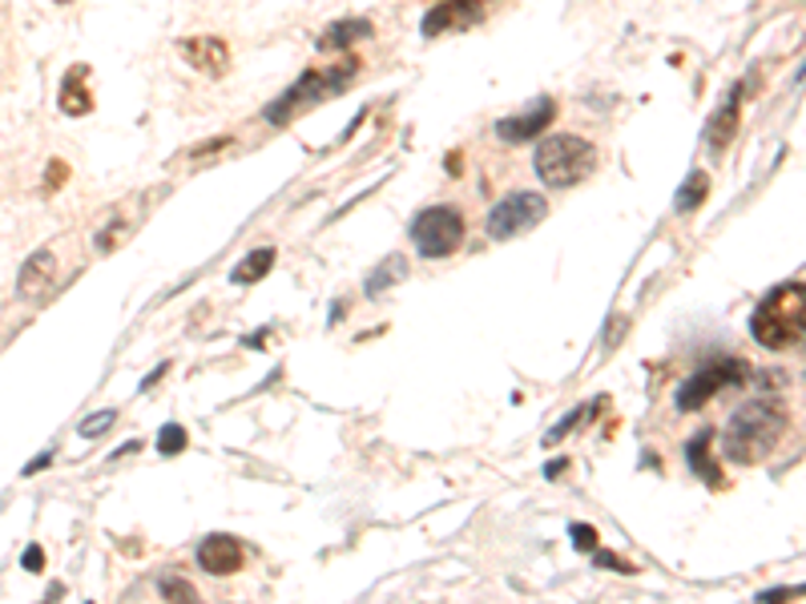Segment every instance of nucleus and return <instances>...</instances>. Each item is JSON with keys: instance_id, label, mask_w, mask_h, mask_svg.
Listing matches in <instances>:
<instances>
[{"instance_id": "obj_1", "label": "nucleus", "mask_w": 806, "mask_h": 604, "mask_svg": "<svg viewBox=\"0 0 806 604\" xmlns=\"http://www.w3.org/2000/svg\"><path fill=\"white\" fill-rule=\"evenodd\" d=\"M786 431V411L774 399H750L726 423V460L730 464H762L778 447Z\"/></svg>"}, {"instance_id": "obj_2", "label": "nucleus", "mask_w": 806, "mask_h": 604, "mask_svg": "<svg viewBox=\"0 0 806 604\" xmlns=\"http://www.w3.org/2000/svg\"><path fill=\"white\" fill-rule=\"evenodd\" d=\"M806 326V282H786L759 302V311L750 319V331L762 347L783 350L803 338Z\"/></svg>"}, {"instance_id": "obj_3", "label": "nucleus", "mask_w": 806, "mask_h": 604, "mask_svg": "<svg viewBox=\"0 0 806 604\" xmlns=\"http://www.w3.org/2000/svg\"><path fill=\"white\" fill-rule=\"evenodd\" d=\"M359 73V61L355 57H343V65H331V69H311L303 73L299 82L279 97V101L267 105V121L270 126H287L294 114H303V109H315L319 101H327V97H340L343 89L351 85V77Z\"/></svg>"}, {"instance_id": "obj_4", "label": "nucleus", "mask_w": 806, "mask_h": 604, "mask_svg": "<svg viewBox=\"0 0 806 604\" xmlns=\"http://www.w3.org/2000/svg\"><path fill=\"white\" fill-rule=\"evenodd\" d=\"M597 170L593 141L577 138V133H557V138L537 145V177L552 190L581 186L584 177Z\"/></svg>"}, {"instance_id": "obj_5", "label": "nucleus", "mask_w": 806, "mask_h": 604, "mask_svg": "<svg viewBox=\"0 0 806 604\" xmlns=\"http://www.w3.org/2000/svg\"><path fill=\"white\" fill-rule=\"evenodd\" d=\"M411 242L423 258L456 255L464 242V214L456 206H432L411 222Z\"/></svg>"}, {"instance_id": "obj_6", "label": "nucleus", "mask_w": 806, "mask_h": 604, "mask_svg": "<svg viewBox=\"0 0 806 604\" xmlns=\"http://www.w3.org/2000/svg\"><path fill=\"white\" fill-rule=\"evenodd\" d=\"M746 375H750V367L742 359H718V363H710V367H701L698 375H690V379L678 387L674 403H678V411H701L722 387L746 384Z\"/></svg>"}, {"instance_id": "obj_7", "label": "nucleus", "mask_w": 806, "mask_h": 604, "mask_svg": "<svg viewBox=\"0 0 806 604\" xmlns=\"http://www.w3.org/2000/svg\"><path fill=\"white\" fill-rule=\"evenodd\" d=\"M545 209H549V202L540 198V194H528V190H520V194H508L504 202H496L488 214V238L492 242H508V238H516V234L533 230L540 218H545Z\"/></svg>"}, {"instance_id": "obj_8", "label": "nucleus", "mask_w": 806, "mask_h": 604, "mask_svg": "<svg viewBox=\"0 0 806 604\" xmlns=\"http://www.w3.org/2000/svg\"><path fill=\"white\" fill-rule=\"evenodd\" d=\"M557 117V101L552 97H540L537 105H528L525 114L516 117H504L501 126H496V133H501V141H533L540 133V129H549V121Z\"/></svg>"}, {"instance_id": "obj_9", "label": "nucleus", "mask_w": 806, "mask_h": 604, "mask_svg": "<svg viewBox=\"0 0 806 604\" xmlns=\"http://www.w3.org/2000/svg\"><path fill=\"white\" fill-rule=\"evenodd\" d=\"M243 560H246L243 544L226 532L206 536V540L198 544V564L206 572H214V576H230V572H238L243 569Z\"/></svg>"}, {"instance_id": "obj_10", "label": "nucleus", "mask_w": 806, "mask_h": 604, "mask_svg": "<svg viewBox=\"0 0 806 604\" xmlns=\"http://www.w3.org/2000/svg\"><path fill=\"white\" fill-rule=\"evenodd\" d=\"M480 21V0H444L423 17V36H440L452 29H472Z\"/></svg>"}, {"instance_id": "obj_11", "label": "nucleus", "mask_w": 806, "mask_h": 604, "mask_svg": "<svg viewBox=\"0 0 806 604\" xmlns=\"http://www.w3.org/2000/svg\"><path fill=\"white\" fill-rule=\"evenodd\" d=\"M178 53H182L194 69L211 73V77H223V73L230 69V48H226V41H218V36H190V41L178 45Z\"/></svg>"}, {"instance_id": "obj_12", "label": "nucleus", "mask_w": 806, "mask_h": 604, "mask_svg": "<svg viewBox=\"0 0 806 604\" xmlns=\"http://www.w3.org/2000/svg\"><path fill=\"white\" fill-rule=\"evenodd\" d=\"M738 109H742V85L738 89H730V97H726L718 109H713L710 126H706V145H710L713 153H722L730 141H734L738 133Z\"/></svg>"}, {"instance_id": "obj_13", "label": "nucleus", "mask_w": 806, "mask_h": 604, "mask_svg": "<svg viewBox=\"0 0 806 604\" xmlns=\"http://www.w3.org/2000/svg\"><path fill=\"white\" fill-rule=\"evenodd\" d=\"M57 274V258L49 255V250H36L29 255V262L21 267V279H17V294L21 299H41L49 291V282Z\"/></svg>"}, {"instance_id": "obj_14", "label": "nucleus", "mask_w": 806, "mask_h": 604, "mask_svg": "<svg viewBox=\"0 0 806 604\" xmlns=\"http://www.w3.org/2000/svg\"><path fill=\"white\" fill-rule=\"evenodd\" d=\"M85 77H89V69L85 65H77V69L65 73V82H61V114L69 117H85L89 109H94V97H89V89H85Z\"/></svg>"}, {"instance_id": "obj_15", "label": "nucleus", "mask_w": 806, "mask_h": 604, "mask_svg": "<svg viewBox=\"0 0 806 604\" xmlns=\"http://www.w3.org/2000/svg\"><path fill=\"white\" fill-rule=\"evenodd\" d=\"M710 447H713V431H698V435L686 443V460H690V467L710 484V488H718L722 476H718V464L710 460Z\"/></svg>"}, {"instance_id": "obj_16", "label": "nucleus", "mask_w": 806, "mask_h": 604, "mask_svg": "<svg viewBox=\"0 0 806 604\" xmlns=\"http://www.w3.org/2000/svg\"><path fill=\"white\" fill-rule=\"evenodd\" d=\"M363 36H372V21H340L319 36V48H323V53H335V48H340V53H351V45L363 41Z\"/></svg>"}, {"instance_id": "obj_17", "label": "nucleus", "mask_w": 806, "mask_h": 604, "mask_svg": "<svg viewBox=\"0 0 806 604\" xmlns=\"http://www.w3.org/2000/svg\"><path fill=\"white\" fill-rule=\"evenodd\" d=\"M270 267H275V246H258V250H250V255L230 270V279L238 282V287H250V282L267 279Z\"/></svg>"}, {"instance_id": "obj_18", "label": "nucleus", "mask_w": 806, "mask_h": 604, "mask_svg": "<svg viewBox=\"0 0 806 604\" xmlns=\"http://www.w3.org/2000/svg\"><path fill=\"white\" fill-rule=\"evenodd\" d=\"M399 279H408V258L404 255H387L379 267L367 274V294H384V291H391Z\"/></svg>"}, {"instance_id": "obj_19", "label": "nucleus", "mask_w": 806, "mask_h": 604, "mask_svg": "<svg viewBox=\"0 0 806 604\" xmlns=\"http://www.w3.org/2000/svg\"><path fill=\"white\" fill-rule=\"evenodd\" d=\"M706 194H710V177L701 174V170H694L690 177H686V186L678 190V198H674V209L678 214H694V209L706 202Z\"/></svg>"}, {"instance_id": "obj_20", "label": "nucleus", "mask_w": 806, "mask_h": 604, "mask_svg": "<svg viewBox=\"0 0 806 604\" xmlns=\"http://www.w3.org/2000/svg\"><path fill=\"white\" fill-rule=\"evenodd\" d=\"M158 593H162L165 601H198V589L190 581H182V576H162V581H158Z\"/></svg>"}, {"instance_id": "obj_21", "label": "nucleus", "mask_w": 806, "mask_h": 604, "mask_svg": "<svg viewBox=\"0 0 806 604\" xmlns=\"http://www.w3.org/2000/svg\"><path fill=\"white\" fill-rule=\"evenodd\" d=\"M186 447V428H178V423H165L162 431H158V452L162 455H174Z\"/></svg>"}, {"instance_id": "obj_22", "label": "nucleus", "mask_w": 806, "mask_h": 604, "mask_svg": "<svg viewBox=\"0 0 806 604\" xmlns=\"http://www.w3.org/2000/svg\"><path fill=\"white\" fill-rule=\"evenodd\" d=\"M114 419H117V411L106 407V411H97V416H85L77 431H82V440H94V435H101L106 428H114Z\"/></svg>"}, {"instance_id": "obj_23", "label": "nucleus", "mask_w": 806, "mask_h": 604, "mask_svg": "<svg viewBox=\"0 0 806 604\" xmlns=\"http://www.w3.org/2000/svg\"><path fill=\"white\" fill-rule=\"evenodd\" d=\"M569 532H573V544L581 548V552H597V540H601V536H597L593 524H573Z\"/></svg>"}, {"instance_id": "obj_24", "label": "nucleus", "mask_w": 806, "mask_h": 604, "mask_svg": "<svg viewBox=\"0 0 806 604\" xmlns=\"http://www.w3.org/2000/svg\"><path fill=\"white\" fill-rule=\"evenodd\" d=\"M581 419H584V407H577L573 416H569V419H561V423H557V428H552L549 435H545V443H561L565 435H569V431H573L577 423H581Z\"/></svg>"}, {"instance_id": "obj_25", "label": "nucleus", "mask_w": 806, "mask_h": 604, "mask_svg": "<svg viewBox=\"0 0 806 604\" xmlns=\"http://www.w3.org/2000/svg\"><path fill=\"white\" fill-rule=\"evenodd\" d=\"M41 564H45V552H41V544H29V548H24V569H29V572H41Z\"/></svg>"}, {"instance_id": "obj_26", "label": "nucleus", "mask_w": 806, "mask_h": 604, "mask_svg": "<svg viewBox=\"0 0 806 604\" xmlns=\"http://www.w3.org/2000/svg\"><path fill=\"white\" fill-rule=\"evenodd\" d=\"M49 464H53V447H49V452H41V455H33V460L24 464V476H36V472H41V467H49Z\"/></svg>"}, {"instance_id": "obj_27", "label": "nucleus", "mask_w": 806, "mask_h": 604, "mask_svg": "<svg viewBox=\"0 0 806 604\" xmlns=\"http://www.w3.org/2000/svg\"><path fill=\"white\" fill-rule=\"evenodd\" d=\"M597 564H605V569H613V572H633V564H625V560H617V557H609V552H597Z\"/></svg>"}, {"instance_id": "obj_28", "label": "nucleus", "mask_w": 806, "mask_h": 604, "mask_svg": "<svg viewBox=\"0 0 806 604\" xmlns=\"http://www.w3.org/2000/svg\"><path fill=\"white\" fill-rule=\"evenodd\" d=\"M798 593H806L803 584H798V589H771V593H762L759 601H783V596H798Z\"/></svg>"}, {"instance_id": "obj_29", "label": "nucleus", "mask_w": 806, "mask_h": 604, "mask_svg": "<svg viewBox=\"0 0 806 604\" xmlns=\"http://www.w3.org/2000/svg\"><path fill=\"white\" fill-rule=\"evenodd\" d=\"M65 174H69V170H65V162H53V170H49V177H53V182H49V190H57Z\"/></svg>"}, {"instance_id": "obj_30", "label": "nucleus", "mask_w": 806, "mask_h": 604, "mask_svg": "<svg viewBox=\"0 0 806 604\" xmlns=\"http://www.w3.org/2000/svg\"><path fill=\"white\" fill-rule=\"evenodd\" d=\"M565 467H569V464H565V460H557V464H549V467H545V476H549V479H557V476H561V472H565Z\"/></svg>"}, {"instance_id": "obj_31", "label": "nucleus", "mask_w": 806, "mask_h": 604, "mask_svg": "<svg viewBox=\"0 0 806 604\" xmlns=\"http://www.w3.org/2000/svg\"><path fill=\"white\" fill-rule=\"evenodd\" d=\"M798 343H806V326H803V338H798Z\"/></svg>"}, {"instance_id": "obj_32", "label": "nucleus", "mask_w": 806, "mask_h": 604, "mask_svg": "<svg viewBox=\"0 0 806 604\" xmlns=\"http://www.w3.org/2000/svg\"><path fill=\"white\" fill-rule=\"evenodd\" d=\"M61 4H65V0H61Z\"/></svg>"}]
</instances>
